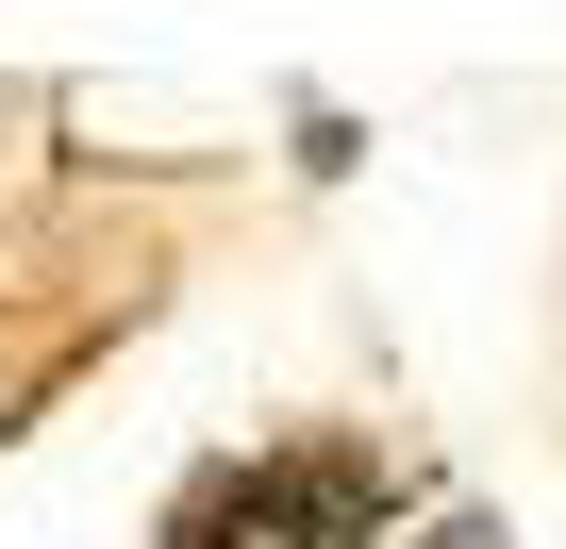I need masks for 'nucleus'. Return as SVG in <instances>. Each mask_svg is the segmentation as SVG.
<instances>
[{"instance_id": "f257e3e1", "label": "nucleus", "mask_w": 566, "mask_h": 549, "mask_svg": "<svg viewBox=\"0 0 566 549\" xmlns=\"http://www.w3.org/2000/svg\"><path fill=\"white\" fill-rule=\"evenodd\" d=\"M250 532H283V549H384V466L367 450H283V466H250Z\"/></svg>"}, {"instance_id": "f03ea898", "label": "nucleus", "mask_w": 566, "mask_h": 549, "mask_svg": "<svg viewBox=\"0 0 566 549\" xmlns=\"http://www.w3.org/2000/svg\"><path fill=\"white\" fill-rule=\"evenodd\" d=\"M233 516H250V466H200L184 516H167V549H233Z\"/></svg>"}, {"instance_id": "7ed1b4c3", "label": "nucleus", "mask_w": 566, "mask_h": 549, "mask_svg": "<svg viewBox=\"0 0 566 549\" xmlns=\"http://www.w3.org/2000/svg\"><path fill=\"white\" fill-rule=\"evenodd\" d=\"M417 549H500V532H483V516H433V532H417Z\"/></svg>"}]
</instances>
